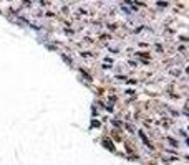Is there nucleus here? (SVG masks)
<instances>
[{
	"label": "nucleus",
	"mask_w": 189,
	"mask_h": 165,
	"mask_svg": "<svg viewBox=\"0 0 189 165\" xmlns=\"http://www.w3.org/2000/svg\"><path fill=\"white\" fill-rule=\"evenodd\" d=\"M105 147H106V149H111V150H113V145H111V142H108V140H105Z\"/></svg>",
	"instance_id": "obj_1"
}]
</instances>
